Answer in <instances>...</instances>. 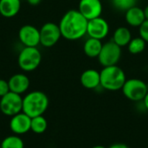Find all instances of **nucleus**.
Masks as SVG:
<instances>
[{"instance_id":"a878e982","label":"nucleus","mask_w":148,"mask_h":148,"mask_svg":"<svg viewBox=\"0 0 148 148\" xmlns=\"http://www.w3.org/2000/svg\"><path fill=\"white\" fill-rule=\"evenodd\" d=\"M41 1H42V0H27V2H28L30 5H33V6L39 4V3H41Z\"/></svg>"},{"instance_id":"4be33fe9","label":"nucleus","mask_w":148,"mask_h":148,"mask_svg":"<svg viewBox=\"0 0 148 148\" xmlns=\"http://www.w3.org/2000/svg\"><path fill=\"white\" fill-rule=\"evenodd\" d=\"M112 3L118 10L126 12L137 4V0H112Z\"/></svg>"},{"instance_id":"c756f323","label":"nucleus","mask_w":148,"mask_h":148,"mask_svg":"<svg viewBox=\"0 0 148 148\" xmlns=\"http://www.w3.org/2000/svg\"><path fill=\"white\" fill-rule=\"evenodd\" d=\"M0 148H1V147H0Z\"/></svg>"},{"instance_id":"f03ea898","label":"nucleus","mask_w":148,"mask_h":148,"mask_svg":"<svg viewBox=\"0 0 148 148\" xmlns=\"http://www.w3.org/2000/svg\"><path fill=\"white\" fill-rule=\"evenodd\" d=\"M101 88L108 91L121 90L127 76L124 70L118 65L103 67L100 71Z\"/></svg>"},{"instance_id":"c85d7f7f","label":"nucleus","mask_w":148,"mask_h":148,"mask_svg":"<svg viewBox=\"0 0 148 148\" xmlns=\"http://www.w3.org/2000/svg\"><path fill=\"white\" fill-rule=\"evenodd\" d=\"M91 148H107V147H103V146H95V147H91Z\"/></svg>"},{"instance_id":"6e6552de","label":"nucleus","mask_w":148,"mask_h":148,"mask_svg":"<svg viewBox=\"0 0 148 148\" xmlns=\"http://www.w3.org/2000/svg\"><path fill=\"white\" fill-rule=\"evenodd\" d=\"M61 37L62 33L59 25L55 23L48 22L40 29V44L43 47H53L59 42Z\"/></svg>"},{"instance_id":"b1692460","label":"nucleus","mask_w":148,"mask_h":148,"mask_svg":"<svg viewBox=\"0 0 148 148\" xmlns=\"http://www.w3.org/2000/svg\"><path fill=\"white\" fill-rule=\"evenodd\" d=\"M9 82L3 79H0V98L10 92Z\"/></svg>"},{"instance_id":"1a4fd4ad","label":"nucleus","mask_w":148,"mask_h":148,"mask_svg":"<svg viewBox=\"0 0 148 148\" xmlns=\"http://www.w3.org/2000/svg\"><path fill=\"white\" fill-rule=\"evenodd\" d=\"M109 30L110 27L108 21L101 16L88 21L87 35L88 37L102 41L108 36Z\"/></svg>"},{"instance_id":"f8f14e48","label":"nucleus","mask_w":148,"mask_h":148,"mask_svg":"<svg viewBox=\"0 0 148 148\" xmlns=\"http://www.w3.org/2000/svg\"><path fill=\"white\" fill-rule=\"evenodd\" d=\"M30 125L31 118L23 112L12 116L10 121V128L16 135L24 134L30 131Z\"/></svg>"},{"instance_id":"9d476101","label":"nucleus","mask_w":148,"mask_h":148,"mask_svg":"<svg viewBox=\"0 0 148 148\" xmlns=\"http://www.w3.org/2000/svg\"><path fill=\"white\" fill-rule=\"evenodd\" d=\"M18 38L24 47H37L40 44V29L30 24L23 25L18 31Z\"/></svg>"},{"instance_id":"aec40b11","label":"nucleus","mask_w":148,"mask_h":148,"mask_svg":"<svg viewBox=\"0 0 148 148\" xmlns=\"http://www.w3.org/2000/svg\"><path fill=\"white\" fill-rule=\"evenodd\" d=\"M47 127H48L47 120L42 115H39V116L31 118L30 130L32 132H34L35 134H41L47 130Z\"/></svg>"},{"instance_id":"9b49d317","label":"nucleus","mask_w":148,"mask_h":148,"mask_svg":"<svg viewBox=\"0 0 148 148\" xmlns=\"http://www.w3.org/2000/svg\"><path fill=\"white\" fill-rule=\"evenodd\" d=\"M78 10L88 20L101 16L103 5L101 0H80Z\"/></svg>"},{"instance_id":"6ab92c4d","label":"nucleus","mask_w":148,"mask_h":148,"mask_svg":"<svg viewBox=\"0 0 148 148\" xmlns=\"http://www.w3.org/2000/svg\"><path fill=\"white\" fill-rule=\"evenodd\" d=\"M146 45H147V42L140 36H137V37L132 38L127 47L130 54L139 55L145 50Z\"/></svg>"},{"instance_id":"4468645a","label":"nucleus","mask_w":148,"mask_h":148,"mask_svg":"<svg viewBox=\"0 0 148 148\" xmlns=\"http://www.w3.org/2000/svg\"><path fill=\"white\" fill-rule=\"evenodd\" d=\"M10 90L13 93L22 95L25 93L29 87V79L24 74L13 75L8 81Z\"/></svg>"},{"instance_id":"412c9836","label":"nucleus","mask_w":148,"mask_h":148,"mask_svg":"<svg viewBox=\"0 0 148 148\" xmlns=\"http://www.w3.org/2000/svg\"><path fill=\"white\" fill-rule=\"evenodd\" d=\"M1 148H24L23 140L17 135H10L3 140Z\"/></svg>"},{"instance_id":"20e7f679","label":"nucleus","mask_w":148,"mask_h":148,"mask_svg":"<svg viewBox=\"0 0 148 148\" xmlns=\"http://www.w3.org/2000/svg\"><path fill=\"white\" fill-rule=\"evenodd\" d=\"M123 95L131 101H143L148 93V85L142 80L138 78L127 79L122 88Z\"/></svg>"},{"instance_id":"393cba45","label":"nucleus","mask_w":148,"mask_h":148,"mask_svg":"<svg viewBox=\"0 0 148 148\" xmlns=\"http://www.w3.org/2000/svg\"><path fill=\"white\" fill-rule=\"evenodd\" d=\"M108 148H129L126 144H123V143H115V144H113L111 145Z\"/></svg>"},{"instance_id":"2eb2a0df","label":"nucleus","mask_w":148,"mask_h":148,"mask_svg":"<svg viewBox=\"0 0 148 148\" xmlns=\"http://www.w3.org/2000/svg\"><path fill=\"white\" fill-rule=\"evenodd\" d=\"M125 20L129 26L139 28L146 21L143 9L137 5L130 8L125 12Z\"/></svg>"},{"instance_id":"dca6fc26","label":"nucleus","mask_w":148,"mask_h":148,"mask_svg":"<svg viewBox=\"0 0 148 148\" xmlns=\"http://www.w3.org/2000/svg\"><path fill=\"white\" fill-rule=\"evenodd\" d=\"M21 9V0H0V14L10 18L18 14Z\"/></svg>"},{"instance_id":"0eeeda50","label":"nucleus","mask_w":148,"mask_h":148,"mask_svg":"<svg viewBox=\"0 0 148 148\" xmlns=\"http://www.w3.org/2000/svg\"><path fill=\"white\" fill-rule=\"evenodd\" d=\"M0 110L6 116H14L23 111V98L21 95L10 91L1 97Z\"/></svg>"},{"instance_id":"a211bd4d","label":"nucleus","mask_w":148,"mask_h":148,"mask_svg":"<svg viewBox=\"0 0 148 148\" xmlns=\"http://www.w3.org/2000/svg\"><path fill=\"white\" fill-rule=\"evenodd\" d=\"M132 38L133 37L131 30L126 26H120L116 28V29L114 31L112 41H114L117 45L122 48L127 46Z\"/></svg>"},{"instance_id":"423d86ee","label":"nucleus","mask_w":148,"mask_h":148,"mask_svg":"<svg viewBox=\"0 0 148 148\" xmlns=\"http://www.w3.org/2000/svg\"><path fill=\"white\" fill-rule=\"evenodd\" d=\"M122 55L121 48L114 41H108L102 45V49L97 57L99 63L102 67L118 65Z\"/></svg>"},{"instance_id":"f3484780","label":"nucleus","mask_w":148,"mask_h":148,"mask_svg":"<svg viewBox=\"0 0 148 148\" xmlns=\"http://www.w3.org/2000/svg\"><path fill=\"white\" fill-rule=\"evenodd\" d=\"M102 42L101 40L88 37L83 44V52L89 58H97L102 49Z\"/></svg>"},{"instance_id":"ddd939ff","label":"nucleus","mask_w":148,"mask_h":148,"mask_svg":"<svg viewBox=\"0 0 148 148\" xmlns=\"http://www.w3.org/2000/svg\"><path fill=\"white\" fill-rule=\"evenodd\" d=\"M81 84L83 88L90 90L101 88L100 71L95 69H88L84 70L80 77Z\"/></svg>"},{"instance_id":"bb28decb","label":"nucleus","mask_w":148,"mask_h":148,"mask_svg":"<svg viewBox=\"0 0 148 148\" xmlns=\"http://www.w3.org/2000/svg\"><path fill=\"white\" fill-rule=\"evenodd\" d=\"M143 105H144V108L147 109L148 111V93L147 94V95H146V97H145V99L143 100Z\"/></svg>"},{"instance_id":"7ed1b4c3","label":"nucleus","mask_w":148,"mask_h":148,"mask_svg":"<svg viewBox=\"0 0 148 148\" xmlns=\"http://www.w3.org/2000/svg\"><path fill=\"white\" fill-rule=\"evenodd\" d=\"M49 98L42 91H32L23 98V111L30 118L42 115L49 107Z\"/></svg>"},{"instance_id":"5701e85b","label":"nucleus","mask_w":148,"mask_h":148,"mask_svg":"<svg viewBox=\"0 0 148 148\" xmlns=\"http://www.w3.org/2000/svg\"><path fill=\"white\" fill-rule=\"evenodd\" d=\"M138 29L140 36L148 43V20H146Z\"/></svg>"},{"instance_id":"f257e3e1","label":"nucleus","mask_w":148,"mask_h":148,"mask_svg":"<svg viewBox=\"0 0 148 148\" xmlns=\"http://www.w3.org/2000/svg\"><path fill=\"white\" fill-rule=\"evenodd\" d=\"M88 21L78 10H68L62 16L58 24L62 37L69 41L82 39L87 35Z\"/></svg>"},{"instance_id":"39448f33","label":"nucleus","mask_w":148,"mask_h":148,"mask_svg":"<svg viewBox=\"0 0 148 148\" xmlns=\"http://www.w3.org/2000/svg\"><path fill=\"white\" fill-rule=\"evenodd\" d=\"M42 62V54L36 47H24L19 53L17 62L20 69L25 72L36 69Z\"/></svg>"},{"instance_id":"cd10ccee","label":"nucleus","mask_w":148,"mask_h":148,"mask_svg":"<svg viewBox=\"0 0 148 148\" xmlns=\"http://www.w3.org/2000/svg\"><path fill=\"white\" fill-rule=\"evenodd\" d=\"M143 10H144V14H145L146 20H148V4L145 7V9H143Z\"/></svg>"}]
</instances>
